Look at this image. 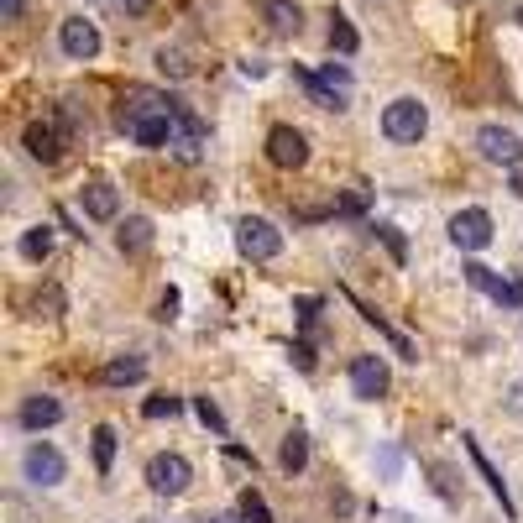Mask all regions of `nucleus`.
<instances>
[{
    "label": "nucleus",
    "instance_id": "obj_1",
    "mask_svg": "<svg viewBox=\"0 0 523 523\" xmlns=\"http://www.w3.org/2000/svg\"><path fill=\"white\" fill-rule=\"evenodd\" d=\"M236 252L246 262H272V257H283V231L262 215H246V220H236Z\"/></svg>",
    "mask_w": 523,
    "mask_h": 523
},
{
    "label": "nucleus",
    "instance_id": "obj_2",
    "mask_svg": "<svg viewBox=\"0 0 523 523\" xmlns=\"http://www.w3.org/2000/svg\"><path fill=\"white\" fill-rule=\"evenodd\" d=\"M424 131H429V110L414 95H403L382 110V136H388V142H419Z\"/></svg>",
    "mask_w": 523,
    "mask_h": 523
},
{
    "label": "nucleus",
    "instance_id": "obj_3",
    "mask_svg": "<svg viewBox=\"0 0 523 523\" xmlns=\"http://www.w3.org/2000/svg\"><path fill=\"white\" fill-rule=\"evenodd\" d=\"M189 482H194V466L184 456H173V450H168V456H152L147 461V487L157 497H184Z\"/></svg>",
    "mask_w": 523,
    "mask_h": 523
},
{
    "label": "nucleus",
    "instance_id": "obj_4",
    "mask_svg": "<svg viewBox=\"0 0 523 523\" xmlns=\"http://www.w3.org/2000/svg\"><path fill=\"white\" fill-rule=\"evenodd\" d=\"M476 152H482L487 163H497V168H518L523 163V142L508 126H482L476 131Z\"/></svg>",
    "mask_w": 523,
    "mask_h": 523
},
{
    "label": "nucleus",
    "instance_id": "obj_5",
    "mask_svg": "<svg viewBox=\"0 0 523 523\" xmlns=\"http://www.w3.org/2000/svg\"><path fill=\"white\" fill-rule=\"evenodd\" d=\"M267 157H272V168H304L309 163L304 131L299 126H272L267 131Z\"/></svg>",
    "mask_w": 523,
    "mask_h": 523
},
{
    "label": "nucleus",
    "instance_id": "obj_6",
    "mask_svg": "<svg viewBox=\"0 0 523 523\" xmlns=\"http://www.w3.org/2000/svg\"><path fill=\"white\" fill-rule=\"evenodd\" d=\"M450 241H456L461 252H482V246H492V215L487 210H456L450 215Z\"/></svg>",
    "mask_w": 523,
    "mask_h": 523
},
{
    "label": "nucleus",
    "instance_id": "obj_7",
    "mask_svg": "<svg viewBox=\"0 0 523 523\" xmlns=\"http://www.w3.org/2000/svg\"><path fill=\"white\" fill-rule=\"evenodd\" d=\"M466 283H471L476 293H487L497 309H523V288L508 283V278H497V272L482 267V262H471V267H466Z\"/></svg>",
    "mask_w": 523,
    "mask_h": 523
},
{
    "label": "nucleus",
    "instance_id": "obj_8",
    "mask_svg": "<svg viewBox=\"0 0 523 523\" xmlns=\"http://www.w3.org/2000/svg\"><path fill=\"white\" fill-rule=\"evenodd\" d=\"M58 48L74 58V63H89L100 53V27L95 21H84V16H68L63 27H58Z\"/></svg>",
    "mask_w": 523,
    "mask_h": 523
},
{
    "label": "nucleus",
    "instance_id": "obj_9",
    "mask_svg": "<svg viewBox=\"0 0 523 523\" xmlns=\"http://www.w3.org/2000/svg\"><path fill=\"white\" fill-rule=\"evenodd\" d=\"M351 393L377 403L382 393H388V361H382V356H356L351 361Z\"/></svg>",
    "mask_w": 523,
    "mask_h": 523
},
{
    "label": "nucleus",
    "instance_id": "obj_10",
    "mask_svg": "<svg viewBox=\"0 0 523 523\" xmlns=\"http://www.w3.org/2000/svg\"><path fill=\"white\" fill-rule=\"evenodd\" d=\"M21 471H27L32 487H58L68 466H63V456H58L53 445H32L27 456H21Z\"/></svg>",
    "mask_w": 523,
    "mask_h": 523
},
{
    "label": "nucleus",
    "instance_id": "obj_11",
    "mask_svg": "<svg viewBox=\"0 0 523 523\" xmlns=\"http://www.w3.org/2000/svg\"><path fill=\"white\" fill-rule=\"evenodd\" d=\"M461 445H466V456H471V466H476V471H482V482L492 487V497H497V503H503V513L513 518V497H508V482H503V476H497V471H492V461H487V450H482V445H476L471 435H461Z\"/></svg>",
    "mask_w": 523,
    "mask_h": 523
},
{
    "label": "nucleus",
    "instance_id": "obj_12",
    "mask_svg": "<svg viewBox=\"0 0 523 523\" xmlns=\"http://www.w3.org/2000/svg\"><path fill=\"white\" fill-rule=\"evenodd\" d=\"M84 215L89 220H116L121 215V194L110 184H84Z\"/></svg>",
    "mask_w": 523,
    "mask_h": 523
},
{
    "label": "nucleus",
    "instance_id": "obj_13",
    "mask_svg": "<svg viewBox=\"0 0 523 523\" xmlns=\"http://www.w3.org/2000/svg\"><path fill=\"white\" fill-rule=\"evenodd\" d=\"M27 152L37 157V163H58V157H63V142H58V131H53L48 121L27 126Z\"/></svg>",
    "mask_w": 523,
    "mask_h": 523
},
{
    "label": "nucleus",
    "instance_id": "obj_14",
    "mask_svg": "<svg viewBox=\"0 0 523 523\" xmlns=\"http://www.w3.org/2000/svg\"><path fill=\"white\" fill-rule=\"evenodd\" d=\"M262 16H267L272 32H299V27H304L299 0H262Z\"/></svg>",
    "mask_w": 523,
    "mask_h": 523
},
{
    "label": "nucleus",
    "instance_id": "obj_15",
    "mask_svg": "<svg viewBox=\"0 0 523 523\" xmlns=\"http://www.w3.org/2000/svg\"><path fill=\"white\" fill-rule=\"evenodd\" d=\"M58 419H63L58 398H27V403H21V424H27V429H53Z\"/></svg>",
    "mask_w": 523,
    "mask_h": 523
},
{
    "label": "nucleus",
    "instance_id": "obj_16",
    "mask_svg": "<svg viewBox=\"0 0 523 523\" xmlns=\"http://www.w3.org/2000/svg\"><path fill=\"white\" fill-rule=\"evenodd\" d=\"M21 257H27V262H48L53 257V225H32V231L21 236Z\"/></svg>",
    "mask_w": 523,
    "mask_h": 523
},
{
    "label": "nucleus",
    "instance_id": "obj_17",
    "mask_svg": "<svg viewBox=\"0 0 523 523\" xmlns=\"http://www.w3.org/2000/svg\"><path fill=\"white\" fill-rule=\"evenodd\" d=\"M330 48L340 53V58H351L356 48H361V37H356V27L340 11H330Z\"/></svg>",
    "mask_w": 523,
    "mask_h": 523
},
{
    "label": "nucleus",
    "instance_id": "obj_18",
    "mask_svg": "<svg viewBox=\"0 0 523 523\" xmlns=\"http://www.w3.org/2000/svg\"><path fill=\"white\" fill-rule=\"evenodd\" d=\"M121 252H147V246H152V220H142V215H131L126 225H121Z\"/></svg>",
    "mask_w": 523,
    "mask_h": 523
},
{
    "label": "nucleus",
    "instance_id": "obj_19",
    "mask_svg": "<svg viewBox=\"0 0 523 523\" xmlns=\"http://www.w3.org/2000/svg\"><path fill=\"white\" fill-rule=\"evenodd\" d=\"M110 466H116V429L100 424V429H95V471L110 476Z\"/></svg>",
    "mask_w": 523,
    "mask_h": 523
},
{
    "label": "nucleus",
    "instance_id": "obj_20",
    "mask_svg": "<svg viewBox=\"0 0 523 523\" xmlns=\"http://www.w3.org/2000/svg\"><path fill=\"white\" fill-rule=\"evenodd\" d=\"M278 461H283V471H304V466H309V440L299 435V429L283 440V456H278Z\"/></svg>",
    "mask_w": 523,
    "mask_h": 523
},
{
    "label": "nucleus",
    "instance_id": "obj_21",
    "mask_svg": "<svg viewBox=\"0 0 523 523\" xmlns=\"http://www.w3.org/2000/svg\"><path fill=\"white\" fill-rule=\"evenodd\" d=\"M142 361H136V356H126V361H110V367H105V382H110V388H121V382H142Z\"/></svg>",
    "mask_w": 523,
    "mask_h": 523
},
{
    "label": "nucleus",
    "instance_id": "obj_22",
    "mask_svg": "<svg viewBox=\"0 0 523 523\" xmlns=\"http://www.w3.org/2000/svg\"><path fill=\"white\" fill-rule=\"evenodd\" d=\"M320 79H325V89H335V95L346 100V89H351V68H346V63H335V58L320 63Z\"/></svg>",
    "mask_w": 523,
    "mask_h": 523
},
{
    "label": "nucleus",
    "instance_id": "obj_23",
    "mask_svg": "<svg viewBox=\"0 0 523 523\" xmlns=\"http://www.w3.org/2000/svg\"><path fill=\"white\" fill-rule=\"evenodd\" d=\"M142 414H147V419H173V414H184V398H168V393H163V398H147Z\"/></svg>",
    "mask_w": 523,
    "mask_h": 523
},
{
    "label": "nucleus",
    "instance_id": "obj_24",
    "mask_svg": "<svg viewBox=\"0 0 523 523\" xmlns=\"http://www.w3.org/2000/svg\"><path fill=\"white\" fill-rule=\"evenodd\" d=\"M194 414L204 419V429H215V435H225V419H220V408L210 398H194Z\"/></svg>",
    "mask_w": 523,
    "mask_h": 523
},
{
    "label": "nucleus",
    "instance_id": "obj_25",
    "mask_svg": "<svg viewBox=\"0 0 523 523\" xmlns=\"http://www.w3.org/2000/svg\"><path fill=\"white\" fill-rule=\"evenodd\" d=\"M241 513H246V523H272V513H267V503H262L257 492H246V497H241Z\"/></svg>",
    "mask_w": 523,
    "mask_h": 523
},
{
    "label": "nucleus",
    "instance_id": "obj_26",
    "mask_svg": "<svg viewBox=\"0 0 523 523\" xmlns=\"http://www.w3.org/2000/svg\"><path fill=\"white\" fill-rule=\"evenodd\" d=\"M157 68H163V74H173V79H184V74H189V63L178 58V53H168V48L157 53Z\"/></svg>",
    "mask_w": 523,
    "mask_h": 523
},
{
    "label": "nucleus",
    "instance_id": "obj_27",
    "mask_svg": "<svg viewBox=\"0 0 523 523\" xmlns=\"http://www.w3.org/2000/svg\"><path fill=\"white\" fill-rule=\"evenodd\" d=\"M241 74H246V79H262V74H267V63H262V58H246V63H241Z\"/></svg>",
    "mask_w": 523,
    "mask_h": 523
},
{
    "label": "nucleus",
    "instance_id": "obj_28",
    "mask_svg": "<svg viewBox=\"0 0 523 523\" xmlns=\"http://www.w3.org/2000/svg\"><path fill=\"white\" fill-rule=\"evenodd\" d=\"M293 361H299V367L309 372V367H314V351H309V346H293Z\"/></svg>",
    "mask_w": 523,
    "mask_h": 523
},
{
    "label": "nucleus",
    "instance_id": "obj_29",
    "mask_svg": "<svg viewBox=\"0 0 523 523\" xmlns=\"http://www.w3.org/2000/svg\"><path fill=\"white\" fill-rule=\"evenodd\" d=\"M6 16H11V21L21 16V0H6Z\"/></svg>",
    "mask_w": 523,
    "mask_h": 523
},
{
    "label": "nucleus",
    "instance_id": "obj_30",
    "mask_svg": "<svg viewBox=\"0 0 523 523\" xmlns=\"http://www.w3.org/2000/svg\"><path fill=\"white\" fill-rule=\"evenodd\" d=\"M210 523H246V518H231V513H220V518H210Z\"/></svg>",
    "mask_w": 523,
    "mask_h": 523
},
{
    "label": "nucleus",
    "instance_id": "obj_31",
    "mask_svg": "<svg viewBox=\"0 0 523 523\" xmlns=\"http://www.w3.org/2000/svg\"><path fill=\"white\" fill-rule=\"evenodd\" d=\"M518 16H523V11H518Z\"/></svg>",
    "mask_w": 523,
    "mask_h": 523
}]
</instances>
